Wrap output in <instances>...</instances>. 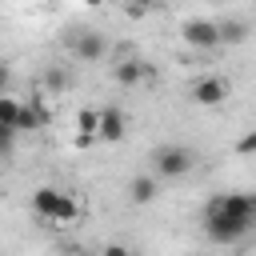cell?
I'll list each match as a JSON object with an SVG mask.
<instances>
[{
  "label": "cell",
  "instance_id": "6da1fadb",
  "mask_svg": "<svg viewBox=\"0 0 256 256\" xmlns=\"http://www.w3.org/2000/svg\"><path fill=\"white\" fill-rule=\"evenodd\" d=\"M32 212L40 220H48V224H68V220L80 216V204L72 200V192H60V188L44 184V188L32 192Z\"/></svg>",
  "mask_w": 256,
  "mask_h": 256
},
{
  "label": "cell",
  "instance_id": "7a4b0ae2",
  "mask_svg": "<svg viewBox=\"0 0 256 256\" xmlns=\"http://www.w3.org/2000/svg\"><path fill=\"white\" fill-rule=\"evenodd\" d=\"M204 232H208L216 244H236V240H244V236L252 232V224L236 220L232 212H224V208H220V200H212V204H208V212H204Z\"/></svg>",
  "mask_w": 256,
  "mask_h": 256
},
{
  "label": "cell",
  "instance_id": "3957f363",
  "mask_svg": "<svg viewBox=\"0 0 256 256\" xmlns=\"http://www.w3.org/2000/svg\"><path fill=\"white\" fill-rule=\"evenodd\" d=\"M192 164H196V156H192V148H184V144H164V148L152 152V172H156L160 180H180V176L192 172Z\"/></svg>",
  "mask_w": 256,
  "mask_h": 256
},
{
  "label": "cell",
  "instance_id": "277c9868",
  "mask_svg": "<svg viewBox=\"0 0 256 256\" xmlns=\"http://www.w3.org/2000/svg\"><path fill=\"white\" fill-rule=\"evenodd\" d=\"M228 92H232V88H228L224 76H200L188 96H192V104H200V108H216V104L228 100Z\"/></svg>",
  "mask_w": 256,
  "mask_h": 256
},
{
  "label": "cell",
  "instance_id": "5b68a950",
  "mask_svg": "<svg viewBox=\"0 0 256 256\" xmlns=\"http://www.w3.org/2000/svg\"><path fill=\"white\" fill-rule=\"evenodd\" d=\"M180 36L192 48H216L220 44V24L216 20H184L180 24Z\"/></svg>",
  "mask_w": 256,
  "mask_h": 256
},
{
  "label": "cell",
  "instance_id": "8992f818",
  "mask_svg": "<svg viewBox=\"0 0 256 256\" xmlns=\"http://www.w3.org/2000/svg\"><path fill=\"white\" fill-rule=\"evenodd\" d=\"M124 132H128V120H124V112H120L116 104H108V108H100V124H96V140H104V144H116V140H124Z\"/></svg>",
  "mask_w": 256,
  "mask_h": 256
},
{
  "label": "cell",
  "instance_id": "52a82bcc",
  "mask_svg": "<svg viewBox=\"0 0 256 256\" xmlns=\"http://www.w3.org/2000/svg\"><path fill=\"white\" fill-rule=\"evenodd\" d=\"M108 52V40L100 32H76L72 36V56L76 60H100Z\"/></svg>",
  "mask_w": 256,
  "mask_h": 256
},
{
  "label": "cell",
  "instance_id": "ba28073f",
  "mask_svg": "<svg viewBox=\"0 0 256 256\" xmlns=\"http://www.w3.org/2000/svg\"><path fill=\"white\" fill-rule=\"evenodd\" d=\"M160 192V176L156 172H144V176H132L128 180V200L132 204H152Z\"/></svg>",
  "mask_w": 256,
  "mask_h": 256
},
{
  "label": "cell",
  "instance_id": "9c48e42d",
  "mask_svg": "<svg viewBox=\"0 0 256 256\" xmlns=\"http://www.w3.org/2000/svg\"><path fill=\"white\" fill-rule=\"evenodd\" d=\"M44 124H48V112L40 104H24L20 120H16V132H32V128H44Z\"/></svg>",
  "mask_w": 256,
  "mask_h": 256
},
{
  "label": "cell",
  "instance_id": "30bf717a",
  "mask_svg": "<svg viewBox=\"0 0 256 256\" xmlns=\"http://www.w3.org/2000/svg\"><path fill=\"white\" fill-rule=\"evenodd\" d=\"M112 76H116V84L132 88V84H140V80H144V64H140V60H120Z\"/></svg>",
  "mask_w": 256,
  "mask_h": 256
},
{
  "label": "cell",
  "instance_id": "8fae6325",
  "mask_svg": "<svg viewBox=\"0 0 256 256\" xmlns=\"http://www.w3.org/2000/svg\"><path fill=\"white\" fill-rule=\"evenodd\" d=\"M244 40H248L244 20H220V44H244Z\"/></svg>",
  "mask_w": 256,
  "mask_h": 256
},
{
  "label": "cell",
  "instance_id": "7c38bea8",
  "mask_svg": "<svg viewBox=\"0 0 256 256\" xmlns=\"http://www.w3.org/2000/svg\"><path fill=\"white\" fill-rule=\"evenodd\" d=\"M20 108H24L20 100H12L8 92H0V124H12V128H16V120H20Z\"/></svg>",
  "mask_w": 256,
  "mask_h": 256
},
{
  "label": "cell",
  "instance_id": "4fadbf2b",
  "mask_svg": "<svg viewBox=\"0 0 256 256\" xmlns=\"http://www.w3.org/2000/svg\"><path fill=\"white\" fill-rule=\"evenodd\" d=\"M76 124H80V136L88 140V136H96V124H100V112H96V108H80V116H76Z\"/></svg>",
  "mask_w": 256,
  "mask_h": 256
},
{
  "label": "cell",
  "instance_id": "5bb4252c",
  "mask_svg": "<svg viewBox=\"0 0 256 256\" xmlns=\"http://www.w3.org/2000/svg\"><path fill=\"white\" fill-rule=\"evenodd\" d=\"M44 84H48V92H64V88H68V72H64V68H52V72L44 76Z\"/></svg>",
  "mask_w": 256,
  "mask_h": 256
},
{
  "label": "cell",
  "instance_id": "9a60e30c",
  "mask_svg": "<svg viewBox=\"0 0 256 256\" xmlns=\"http://www.w3.org/2000/svg\"><path fill=\"white\" fill-rule=\"evenodd\" d=\"M236 156H256V128L236 140Z\"/></svg>",
  "mask_w": 256,
  "mask_h": 256
},
{
  "label": "cell",
  "instance_id": "2e32d148",
  "mask_svg": "<svg viewBox=\"0 0 256 256\" xmlns=\"http://www.w3.org/2000/svg\"><path fill=\"white\" fill-rule=\"evenodd\" d=\"M12 136H16V128H12V124H0V144L12 148Z\"/></svg>",
  "mask_w": 256,
  "mask_h": 256
},
{
  "label": "cell",
  "instance_id": "e0dca14e",
  "mask_svg": "<svg viewBox=\"0 0 256 256\" xmlns=\"http://www.w3.org/2000/svg\"><path fill=\"white\" fill-rule=\"evenodd\" d=\"M4 88H8V68L0 64V92H4Z\"/></svg>",
  "mask_w": 256,
  "mask_h": 256
},
{
  "label": "cell",
  "instance_id": "ac0fdd59",
  "mask_svg": "<svg viewBox=\"0 0 256 256\" xmlns=\"http://www.w3.org/2000/svg\"><path fill=\"white\" fill-rule=\"evenodd\" d=\"M84 4H88V8H100V4H104V0H84Z\"/></svg>",
  "mask_w": 256,
  "mask_h": 256
},
{
  "label": "cell",
  "instance_id": "d6986e66",
  "mask_svg": "<svg viewBox=\"0 0 256 256\" xmlns=\"http://www.w3.org/2000/svg\"><path fill=\"white\" fill-rule=\"evenodd\" d=\"M4 156H8V144H0V164H4Z\"/></svg>",
  "mask_w": 256,
  "mask_h": 256
},
{
  "label": "cell",
  "instance_id": "ffe728a7",
  "mask_svg": "<svg viewBox=\"0 0 256 256\" xmlns=\"http://www.w3.org/2000/svg\"><path fill=\"white\" fill-rule=\"evenodd\" d=\"M252 204H256V196H252Z\"/></svg>",
  "mask_w": 256,
  "mask_h": 256
}]
</instances>
